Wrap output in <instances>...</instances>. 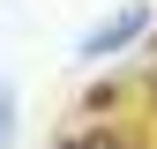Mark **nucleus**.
Instances as JSON below:
<instances>
[{"instance_id":"nucleus-2","label":"nucleus","mask_w":157,"mask_h":149,"mask_svg":"<svg viewBox=\"0 0 157 149\" xmlns=\"http://www.w3.org/2000/svg\"><path fill=\"white\" fill-rule=\"evenodd\" d=\"M52 149H135L127 134H112V127H75V134H60Z\"/></svg>"},{"instance_id":"nucleus-3","label":"nucleus","mask_w":157,"mask_h":149,"mask_svg":"<svg viewBox=\"0 0 157 149\" xmlns=\"http://www.w3.org/2000/svg\"><path fill=\"white\" fill-rule=\"evenodd\" d=\"M15 127H23V97H15V82H0V149L15 142Z\"/></svg>"},{"instance_id":"nucleus-1","label":"nucleus","mask_w":157,"mask_h":149,"mask_svg":"<svg viewBox=\"0 0 157 149\" xmlns=\"http://www.w3.org/2000/svg\"><path fill=\"white\" fill-rule=\"evenodd\" d=\"M150 30H157V8L127 0V8H112V15H105V23H97V30H90V37H82L75 52H82V60H112V52H135V45H142Z\"/></svg>"}]
</instances>
